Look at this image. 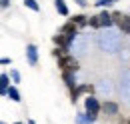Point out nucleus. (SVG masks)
<instances>
[{
	"label": "nucleus",
	"instance_id": "19",
	"mask_svg": "<svg viewBox=\"0 0 130 124\" xmlns=\"http://www.w3.org/2000/svg\"><path fill=\"white\" fill-rule=\"evenodd\" d=\"M74 2H76V4H80V6H86V4H88L86 0H74Z\"/></svg>",
	"mask_w": 130,
	"mask_h": 124
},
{
	"label": "nucleus",
	"instance_id": "23",
	"mask_svg": "<svg viewBox=\"0 0 130 124\" xmlns=\"http://www.w3.org/2000/svg\"><path fill=\"white\" fill-rule=\"evenodd\" d=\"M14 124H22V122H14Z\"/></svg>",
	"mask_w": 130,
	"mask_h": 124
},
{
	"label": "nucleus",
	"instance_id": "1",
	"mask_svg": "<svg viewBox=\"0 0 130 124\" xmlns=\"http://www.w3.org/2000/svg\"><path fill=\"white\" fill-rule=\"evenodd\" d=\"M58 66L62 68V72H76L78 70V60L74 58V56H70V54H66V56H62L60 60H58Z\"/></svg>",
	"mask_w": 130,
	"mask_h": 124
},
{
	"label": "nucleus",
	"instance_id": "24",
	"mask_svg": "<svg viewBox=\"0 0 130 124\" xmlns=\"http://www.w3.org/2000/svg\"><path fill=\"white\" fill-rule=\"evenodd\" d=\"M2 124H4V122H2Z\"/></svg>",
	"mask_w": 130,
	"mask_h": 124
},
{
	"label": "nucleus",
	"instance_id": "8",
	"mask_svg": "<svg viewBox=\"0 0 130 124\" xmlns=\"http://www.w3.org/2000/svg\"><path fill=\"white\" fill-rule=\"evenodd\" d=\"M62 78H64L66 86H68L70 90H76V78H74L72 72H62Z\"/></svg>",
	"mask_w": 130,
	"mask_h": 124
},
{
	"label": "nucleus",
	"instance_id": "18",
	"mask_svg": "<svg viewBox=\"0 0 130 124\" xmlns=\"http://www.w3.org/2000/svg\"><path fill=\"white\" fill-rule=\"evenodd\" d=\"M10 74H12V80H14V82H20V74H18L16 70H12Z\"/></svg>",
	"mask_w": 130,
	"mask_h": 124
},
{
	"label": "nucleus",
	"instance_id": "15",
	"mask_svg": "<svg viewBox=\"0 0 130 124\" xmlns=\"http://www.w3.org/2000/svg\"><path fill=\"white\" fill-rule=\"evenodd\" d=\"M24 4H26L30 10H34V12H38V10H40V6H38V2H36V0H24Z\"/></svg>",
	"mask_w": 130,
	"mask_h": 124
},
{
	"label": "nucleus",
	"instance_id": "2",
	"mask_svg": "<svg viewBox=\"0 0 130 124\" xmlns=\"http://www.w3.org/2000/svg\"><path fill=\"white\" fill-rule=\"evenodd\" d=\"M84 106H86V114H90V116H94V118H96L98 114H100V110H102V104L98 102L94 96H88V98L84 100Z\"/></svg>",
	"mask_w": 130,
	"mask_h": 124
},
{
	"label": "nucleus",
	"instance_id": "11",
	"mask_svg": "<svg viewBox=\"0 0 130 124\" xmlns=\"http://www.w3.org/2000/svg\"><path fill=\"white\" fill-rule=\"evenodd\" d=\"M54 2H56V10H58V14L68 16V6L64 4V0H54Z\"/></svg>",
	"mask_w": 130,
	"mask_h": 124
},
{
	"label": "nucleus",
	"instance_id": "4",
	"mask_svg": "<svg viewBox=\"0 0 130 124\" xmlns=\"http://www.w3.org/2000/svg\"><path fill=\"white\" fill-rule=\"evenodd\" d=\"M72 40H76V36H72V34H56L54 36V42L58 46H62L64 50H68V46L72 44Z\"/></svg>",
	"mask_w": 130,
	"mask_h": 124
},
{
	"label": "nucleus",
	"instance_id": "20",
	"mask_svg": "<svg viewBox=\"0 0 130 124\" xmlns=\"http://www.w3.org/2000/svg\"><path fill=\"white\" fill-rule=\"evenodd\" d=\"M8 4H10V0H2V8H8Z\"/></svg>",
	"mask_w": 130,
	"mask_h": 124
},
{
	"label": "nucleus",
	"instance_id": "17",
	"mask_svg": "<svg viewBox=\"0 0 130 124\" xmlns=\"http://www.w3.org/2000/svg\"><path fill=\"white\" fill-rule=\"evenodd\" d=\"M114 2H116V0H98L96 4H98V6H112Z\"/></svg>",
	"mask_w": 130,
	"mask_h": 124
},
{
	"label": "nucleus",
	"instance_id": "21",
	"mask_svg": "<svg viewBox=\"0 0 130 124\" xmlns=\"http://www.w3.org/2000/svg\"><path fill=\"white\" fill-rule=\"evenodd\" d=\"M120 124H130V120H128V118H124V120H122Z\"/></svg>",
	"mask_w": 130,
	"mask_h": 124
},
{
	"label": "nucleus",
	"instance_id": "7",
	"mask_svg": "<svg viewBox=\"0 0 130 124\" xmlns=\"http://www.w3.org/2000/svg\"><path fill=\"white\" fill-rule=\"evenodd\" d=\"M102 112H106L108 116H114V114H118V104L112 102V100H106L102 104Z\"/></svg>",
	"mask_w": 130,
	"mask_h": 124
},
{
	"label": "nucleus",
	"instance_id": "16",
	"mask_svg": "<svg viewBox=\"0 0 130 124\" xmlns=\"http://www.w3.org/2000/svg\"><path fill=\"white\" fill-rule=\"evenodd\" d=\"M88 24H90L92 28H100V22H98V16H92V18L88 20Z\"/></svg>",
	"mask_w": 130,
	"mask_h": 124
},
{
	"label": "nucleus",
	"instance_id": "10",
	"mask_svg": "<svg viewBox=\"0 0 130 124\" xmlns=\"http://www.w3.org/2000/svg\"><path fill=\"white\" fill-rule=\"evenodd\" d=\"M60 34H72V36H76V24L70 20V22H66L64 26L60 28Z\"/></svg>",
	"mask_w": 130,
	"mask_h": 124
},
{
	"label": "nucleus",
	"instance_id": "3",
	"mask_svg": "<svg viewBox=\"0 0 130 124\" xmlns=\"http://www.w3.org/2000/svg\"><path fill=\"white\" fill-rule=\"evenodd\" d=\"M112 20L120 26V30L124 34H130V16H122V12H114Z\"/></svg>",
	"mask_w": 130,
	"mask_h": 124
},
{
	"label": "nucleus",
	"instance_id": "5",
	"mask_svg": "<svg viewBox=\"0 0 130 124\" xmlns=\"http://www.w3.org/2000/svg\"><path fill=\"white\" fill-rule=\"evenodd\" d=\"M26 58H28V64L30 66H36L38 64V50L34 44H28L26 46Z\"/></svg>",
	"mask_w": 130,
	"mask_h": 124
},
{
	"label": "nucleus",
	"instance_id": "9",
	"mask_svg": "<svg viewBox=\"0 0 130 124\" xmlns=\"http://www.w3.org/2000/svg\"><path fill=\"white\" fill-rule=\"evenodd\" d=\"M98 22H100V26H110L114 20H112V14H108V12H100L98 14Z\"/></svg>",
	"mask_w": 130,
	"mask_h": 124
},
{
	"label": "nucleus",
	"instance_id": "13",
	"mask_svg": "<svg viewBox=\"0 0 130 124\" xmlns=\"http://www.w3.org/2000/svg\"><path fill=\"white\" fill-rule=\"evenodd\" d=\"M94 120H96V118H94V116H90V114H84V116L80 114V116L76 118V122H78V124H92Z\"/></svg>",
	"mask_w": 130,
	"mask_h": 124
},
{
	"label": "nucleus",
	"instance_id": "14",
	"mask_svg": "<svg viewBox=\"0 0 130 124\" xmlns=\"http://www.w3.org/2000/svg\"><path fill=\"white\" fill-rule=\"evenodd\" d=\"M72 22H74L76 26H84V24H88V20H86V16H82V14H76L74 18H72Z\"/></svg>",
	"mask_w": 130,
	"mask_h": 124
},
{
	"label": "nucleus",
	"instance_id": "12",
	"mask_svg": "<svg viewBox=\"0 0 130 124\" xmlns=\"http://www.w3.org/2000/svg\"><path fill=\"white\" fill-rule=\"evenodd\" d=\"M8 98H10L12 102H20V100H22V98H20V92H18L14 86H10V88H8Z\"/></svg>",
	"mask_w": 130,
	"mask_h": 124
},
{
	"label": "nucleus",
	"instance_id": "6",
	"mask_svg": "<svg viewBox=\"0 0 130 124\" xmlns=\"http://www.w3.org/2000/svg\"><path fill=\"white\" fill-rule=\"evenodd\" d=\"M84 92L92 94V92H94V88H92L90 84H82V86H78L76 90H72V94H70V98H72V102H76V100H78V96H80V94H84Z\"/></svg>",
	"mask_w": 130,
	"mask_h": 124
},
{
	"label": "nucleus",
	"instance_id": "22",
	"mask_svg": "<svg viewBox=\"0 0 130 124\" xmlns=\"http://www.w3.org/2000/svg\"><path fill=\"white\" fill-rule=\"evenodd\" d=\"M28 124H34V122H32V120H28Z\"/></svg>",
	"mask_w": 130,
	"mask_h": 124
}]
</instances>
